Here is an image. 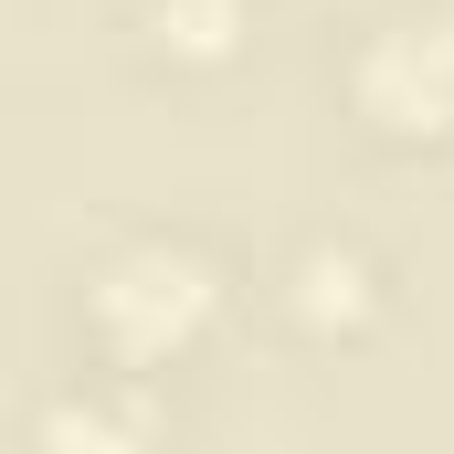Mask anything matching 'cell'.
Listing matches in <instances>:
<instances>
[{"instance_id": "6da1fadb", "label": "cell", "mask_w": 454, "mask_h": 454, "mask_svg": "<svg viewBox=\"0 0 454 454\" xmlns=\"http://www.w3.org/2000/svg\"><path fill=\"white\" fill-rule=\"evenodd\" d=\"M212 317V264L180 254V243H137L96 275V328H106L127 359H169V348L201 339Z\"/></svg>"}, {"instance_id": "7a4b0ae2", "label": "cell", "mask_w": 454, "mask_h": 454, "mask_svg": "<svg viewBox=\"0 0 454 454\" xmlns=\"http://www.w3.org/2000/svg\"><path fill=\"white\" fill-rule=\"evenodd\" d=\"M359 96L380 127H454V21H391L359 53Z\"/></svg>"}, {"instance_id": "3957f363", "label": "cell", "mask_w": 454, "mask_h": 454, "mask_svg": "<svg viewBox=\"0 0 454 454\" xmlns=\"http://www.w3.org/2000/svg\"><path fill=\"white\" fill-rule=\"evenodd\" d=\"M43 454H148V402L137 391H64L43 412Z\"/></svg>"}, {"instance_id": "277c9868", "label": "cell", "mask_w": 454, "mask_h": 454, "mask_svg": "<svg viewBox=\"0 0 454 454\" xmlns=\"http://www.w3.org/2000/svg\"><path fill=\"white\" fill-rule=\"evenodd\" d=\"M232 32H243V0H159V43L169 53H232Z\"/></svg>"}, {"instance_id": "5b68a950", "label": "cell", "mask_w": 454, "mask_h": 454, "mask_svg": "<svg viewBox=\"0 0 454 454\" xmlns=\"http://www.w3.org/2000/svg\"><path fill=\"white\" fill-rule=\"evenodd\" d=\"M359 296H370L359 254H307V264H296V307H307V317H359Z\"/></svg>"}]
</instances>
